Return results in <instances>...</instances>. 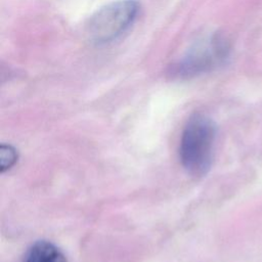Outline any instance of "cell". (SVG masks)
<instances>
[{"label":"cell","instance_id":"cell-1","mask_svg":"<svg viewBox=\"0 0 262 262\" xmlns=\"http://www.w3.org/2000/svg\"><path fill=\"white\" fill-rule=\"evenodd\" d=\"M217 128L211 118L196 114L186 123L179 146L180 161L192 176L206 175L213 162Z\"/></svg>","mask_w":262,"mask_h":262},{"label":"cell","instance_id":"cell-2","mask_svg":"<svg viewBox=\"0 0 262 262\" xmlns=\"http://www.w3.org/2000/svg\"><path fill=\"white\" fill-rule=\"evenodd\" d=\"M138 11L139 4L135 0H119L101 7L86 26L89 40L98 45L116 40L130 28Z\"/></svg>","mask_w":262,"mask_h":262},{"label":"cell","instance_id":"cell-3","mask_svg":"<svg viewBox=\"0 0 262 262\" xmlns=\"http://www.w3.org/2000/svg\"><path fill=\"white\" fill-rule=\"evenodd\" d=\"M229 47L223 37L214 35L193 45L173 68L179 77H191L209 72L222 64L228 56Z\"/></svg>","mask_w":262,"mask_h":262},{"label":"cell","instance_id":"cell-4","mask_svg":"<svg viewBox=\"0 0 262 262\" xmlns=\"http://www.w3.org/2000/svg\"><path fill=\"white\" fill-rule=\"evenodd\" d=\"M24 262H68L63 253L52 243L36 242L27 252Z\"/></svg>","mask_w":262,"mask_h":262},{"label":"cell","instance_id":"cell-5","mask_svg":"<svg viewBox=\"0 0 262 262\" xmlns=\"http://www.w3.org/2000/svg\"><path fill=\"white\" fill-rule=\"evenodd\" d=\"M17 161L16 149L9 144H1L0 146V169L5 172L10 169Z\"/></svg>","mask_w":262,"mask_h":262}]
</instances>
